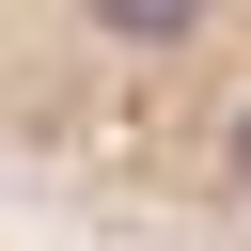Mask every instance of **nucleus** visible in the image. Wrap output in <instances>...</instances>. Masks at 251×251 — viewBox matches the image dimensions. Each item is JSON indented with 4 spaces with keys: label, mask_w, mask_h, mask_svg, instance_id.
I'll list each match as a JSON object with an SVG mask.
<instances>
[{
    "label": "nucleus",
    "mask_w": 251,
    "mask_h": 251,
    "mask_svg": "<svg viewBox=\"0 0 251 251\" xmlns=\"http://www.w3.org/2000/svg\"><path fill=\"white\" fill-rule=\"evenodd\" d=\"M31 220L251 251V16H0V235Z\"/></svg>",
    "instance_id": "nucleus-1"
},
{
    "label": "nucleus",
    "mask_w": 251,
    "mask_h": 251,
    "mask_svg": "<svg viewBox=\"0 0 251 251\" xmlns=\"http://www.w3.org/2000/svg\"><path fill=\"white\" fill-rule=\"evenodd\" d=\"M0 251H16V235H0Z\"/></svg>",
    "instance_id": "nucleus-2"
}]
</instances>
